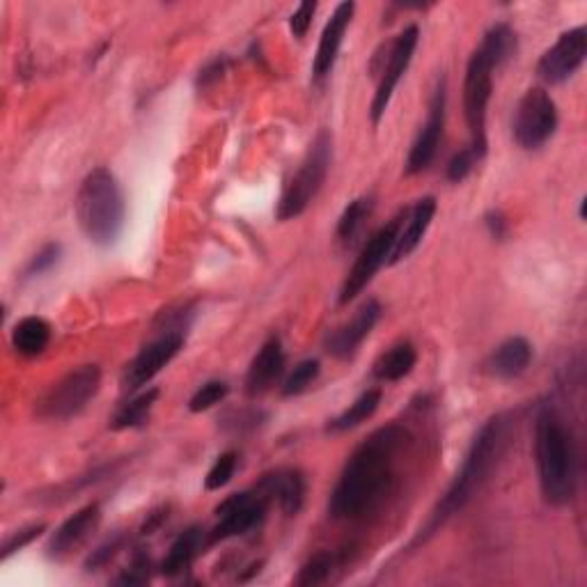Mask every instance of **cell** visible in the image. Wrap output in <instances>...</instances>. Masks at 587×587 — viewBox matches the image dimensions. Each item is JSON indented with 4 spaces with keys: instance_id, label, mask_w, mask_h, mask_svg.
I'll return each instance as SVG.
<instances>
[{
    "instance_id": "obj_1",
    "label": "cell",
    "mask_w": 587,
    "mask_h": 587,
    "mask_svg": "<svg viewBox=\"0 0 587 587\" xmlns=\"http://www.w3.org/2000/svg\"><path fill=\"white\" fill-rule=\"evenodd\" d=\"M411 443L405 424L373 431L347 459L331 493L328 514L337 521H360L375 514L392 493L399 454Z\"/></svg>"
},
{
    "instance_id": "obj_2",
    "label": "cell",
    "mask_w": 587,
    "mask_h": 587,
    "mask_svg": "<svg viewBox=\"0 0 587 587\" xmlns=\"http://www.w3.org/2000/svg\"><path fill=\"white\" fill-rule=\"evenodd\" d=\"M505 446H507V418L493 416L478 431V437L471 443L459 473L448 486L446 496L437 503L434 510H431L424 528H420L413 544H422L431 535L439 533L454 514H459L478 496L484 484L491 480L493 471H496L499 461L505 452Z\"/></svg>"
},
{
    "instance_id": "obj_3",
    "label": "cell",
    "mask_w": 587,
    "mask_h": 587,
    "mask_svg": "<svg viewBox=\"0 0 587 587\" xmlns=\"http://www.w3.org/2000/svg\"><path fill=\"white\" fill-rule=\"evenodd\" d=\"M514 49L516 38L512 28L505 23L493 25L471 55L463 76V115L471 132V147L480 159L486 154V108L493 90V70H499Z\"/></svg>"
},
{
    "instance_id": "obj_4",
    "label": "cell",
    "mask_w": 587,
    "mask_h": 587,
    "mask_svg": "<svg viewBox=\"0 0 587 587\" xmlns=\"http://www.w3.org/2000/svg\"><path fill=\"white\" fill-rule=\"evenodd\" d=\"M535 459L542 496L563 507L576 493V452L572 431L553 407H542L535 422Z\"/></svg>"
},
{
    "instance_id": "obj_5",
    "label": "cell",
    "mask_w": 587,
    "mask_h": 587,
    "mask_svg": "<svg viewBox=\"0 0 587 587\" xmlns=\"http://www.w3.org/2000/svg\"><path fill=\"white\" fill-rule=\"evenodd\" d=\"M76 219L87 237L99 249H111L125 230L127 205L119 181L108 168L92 170L76 196Z\"/></svg>"
},
{
    "instance_id": "obj_6",
    "label": "cell",
    "mask_w": 587,
    "mask_h": 587,
    "mask_svg": "<svg viewBox=\"0 0 587 587\" xmlns=\"http://www.w3.org/2000/svg\"><path fill=\"white\" fill-rule=\"evenodd\" d=\"M331 161H333V136L326 129H322L313 140L311 149L305 151L298 170L287 181L281 202H277L275 211L277 221H294L313 205V200L317 198L328 177Z\"/></svg>"
},
{
    "instance_id": "obj_7",
    "label": "cell",
    "mask_w": 587,
    "mask_h": 587,
    "mask_svg": "<svg viewBox=\"0 0 587 587\" xmlns=\"http://www.w3.org/2000/svg\"><path fill=\"white\" fill-rule=\"evenodd\" d=\"M102 388L99 365H81L63 379L55 381L35 405V416L46 422H63L76 418Z\"/></svg>"
},
{
    "instance_id": "obj_8",
    "label": "cell",
    "mask_w": 587,
    "mask_h": 587,
    "mask_svg": "<svg viewBox=\"0 0 587 587\" xmlns=\"http://www.w3.org/2000/svg\"><path fill=\"white\" fill-rule=\"evenodd\" d=\"M401 221H405V211L392 216L386 226H381L373 237L367 239L360 255L356 258L352 271L345 277L343 290H339V303L343 305L352 303L369 283H373V277L379 273V269L384 264H390Z\"/></svg>"
},
{
    "instance_id": "obj_9",
    "label": "cell",
    "mask_w": 587,
    "mask_h": 587,
    "mask_svg": "<svg viewBox=\"0 0 587 587\" xmlns=\"http://www.w3.org/2000/svg\"><path fill=\"white\" fill-rule=\"evenodd\" d=\"M269 503L271 496L262 489V484H258L253 491L232 493L230 499H226L216 507L219 523H216V528L207 535V544H219L255 531L266 518Z\"/></svg>"
},
{
    "instance_id": "obj_10",
    "label": "cell",
    "mask_w": 587,
    "mask_h": 587,
    "mask_svg": "<svg viewBox=\"0 0 587 587\" xmlns=\"http://www.w3.org/2000/svg\"><path fill=\"white\" fill-rule=\"evenodd\" d=\"M558 129V108L542 87L525 92L514 115V140L523 149H539Z\"/></svg>"
},
{
    "instance_id": "obj_11",
    "label": "cell",
    "mask_w": 587,
    "mask_h": 587,
    "mask_svg": "<svg viewBox=\"0 0 587 587\" xmlns=\"http://www.w3.org/2000/svg\"><path fill=\"white\" fill-rule=\"evenodd\" d=\"M418 40H420L418 25H409V28L401 30V33L395 38V42L390 44L388 55H386V65L381 70L379 87L375 92V102H373V122L375 125H379L381 117L386 115L395 87L399 85L401 76L407 74L411 60H413V53H416V46H418Z\"/></svg>"
},
{
    "instance_id": "obj_12",
    "label": "cell",
    "mask_w": 587,
    "mask_h": 587,
    "mask_svg": "<svg viewBox=\"0 0 587 587\" xmlns=\"http://www.w3.org/2000/svg\"><path fill=\"white\" fill-rule=\"evenodd\" d=\"M587 55V30L583 25L567 30L542 57L537 74L542 81L558 85L572 78Z\"/></svg>"
},
{
    "instance_id": "obj_13",
    "label": "cell",
    "mask_w": 587,
    "mask_h": 587,
    "mask_svg": "<svg viewBox=\"0 0 587 587\" xmlns=\"http://www.w3.org/2000/svg\"><path fill=\"white\" fill-rule=\"evenodd\" d=\"M446 108H448V92H446V81L441 78L434 95L429 102V115L424 127L420 129L416 143L411 145L409 159H407V175H418L431 166V161L437 159V151L443 140V129H446Z\"/></svg>"
},
{
    "instance_id": "obj_14",
    "label": "cell",
    "mask_w": 587,
    "mask_h": 587,
    "mask_svg": "<svg viewBox=\"0 0 587 587\" xmlns=\"http://www.w3.org/2000/svg\"><path fill=\"white\" fill-rule=\"evenodd\" d=\"M184 347V333L179 331H166L154 343L140 349V354L127 365L125 375H122V384L127 390H138L147 386L161 369L181 352Z\"/></svg>"
},
{
    "instance_id": "obj_15",
    "label": "cell",
    "mask_w": 587,
    "mask_h": 587,
    "mask_svg": "<svg viewBox=\"0 0 587 587\" xmlns=\"http://www.w3.org/2000/svg\"><path fill=\"white\" fill-rule=\"evenodd\" d=\"M102 523L99 503L85 505L76 514H72L60 528L51 535L46 544V558L53 563H65L72 555L87 544V539L97 533Z\"/></svg>"
},
{
    "instance_id": "obj_16",
    "label": "cell",
    "mask_w": 587,
    "mask_h": 587,
    "mask_svg": "<svg viewBox=\"0 0 587 587\" xmlns=\"http://www.w3.org/2000/svg\"><path fill=\"white\" fill-rule=\"evenodd\" d=\"M379 317H381L379 301L367 298L347 324L335 328L326 337V352L339 360L352 358L358 352V347L365 343V337H369V333H373Z\"/></svg>"
},
{
    "instance_id": "obj_17",
    "label": "cell",
    "mask_w": 587,
    "mask_h": 587,
    "mask_svg": "<svg viewBox=\"0 0 587 587\" xmlns=\"http://www.w3.org/2000/svg\"><path fill=\"white\" fill-rule=\"evenodd\" d=\"M354 12H356L354 3H339L333 10L328 23L324 25L322 38H319V46H317V53H315V60H313V74H315L317 81L326 78L333 72L339 46H343L345 35H347V28H349V23L354 19Z\"/></svg>"
},
{
    "instance_id": "obj_18",
    "label": "cell",
    "mask_w": 587,
    "mask_h": 587,
    "mask_svg": "<svg viewBox=\"0 0 587 587\" xmlns=\"http://www.w3.org/2000/svg\"><path fill=\"white\" fill-rule=\"evenodd\" d=\"M285 373V349L277 337H269L253 358L249 375H245V395L249 397H262L266 395L277 379Z\"/></svg>"
},
{
    "instance_id": "obj_19",
    "label": "cell",
    "mask_w": 587,
    "mask_h": 587,
    "mask_svg": "<svg viewBox=\"0 0 587 587\" xmlns=\"http://www.w3.org/2000/svg\"><path fill=\"white\" fill-rule=\"evenodd\" d=\"M434 216H437V200L431 196L420 198L411 209L405 211V221H401L390 264L407 260L418 249L431 221H434Z\"/></svg>"
},
{
    "instance_id": "obj_20",
    "label": "cell",
    "mask_w": 587,
    "mask_h": 587,
    "mask_svg": "<svg viewBox=\"0 0 587 587\" xmlns=\"http://www.w3.org/2000/svg\"><path fill=\"white\" fill-rule=\"evenodd\" d=\"M533 360V347L525 337H507L505 343H501L493 354L486 358L484 369L496 379H516L521 377L525 369L531 367Z\"/></svg>"
},
{
    "instance_id": "obj_21",
    "label": "cell",
    "mask_w": 587,
    "mask_h": 587,
    "mask_svg": "<svg viewBox=\"0 0 587 587\" xmlns=\"http://www.w3.org/2000/svg\"><path fill=\"white\" fill-rule=\"evenodd\" d=\"M262 489L269 493L271 501H277L281 510L287 516H296L305 503V491H307V482L305 475L296 469H283V471H275L269 473L260 480Z\"/></svg>"
},
{
    "instance_id": "obj_22",
    "label": "cell",
    "mask_w": 587,
    "mask_h": 587,
    "mask_svg": "<svg viewBox=\"0 0 587 587\" xmlns=\"http://www.w3.org/2000/svg\"><path fill=\"white\" fill-rule=\"evenodd\" d=\"M205 531L200 528V525H191V528L184 531L170 546L168 555H166V560L161 565V574L168 576V578H175L179 574L187 572L193 560L200 555L202 546H205Z\"/></svg>"
},
{
    "instance_id": "obj_23",
    "label": "cell",
    "mask_w": 587,
    "mask_h": 587,
    "mask_svg": "<svg viewBox=\"0 0 587 587\" xmlns=\"http://www.w3.org/2000/svg\"><path fill=\"white\" fill-rule=\"evenodd\" d=\"M51 343V324L44 317H23L12 331V347L23 358L44 354Z\"/></svg>"
},
{
    "instance_id": "obj_24",
    "label": "cell",
    "mask_w": 587,
    "mask_h": 587,
    "mask_svg": "<svg viewBox=\"0 0 587 587\" xmlns=\"http://www.w3.org/2000/svg\"><path fill=\"white\" fill-rule=\"evenodd\" d=\"M418 363V352L411 343H399L395 347H390L386 354H381L375 363V377L379 381H399V379H405L413 373V367Z\"/></svg>"
},
{
    "instance_id": "obj_25",
    "label": "cell",
    "mask_w": 587,
    "mask_h": 587,
    "mask_svg": "<svg viewBox=\"0 0 587 587\" xmlns=\"http://www.w3.org/2000/svg\"><path fill=\"white\" fill-rule=\"evenodd\" d=\"M381 405V390L379 388H369L363 395H358V399L354 405H349V409H345L339 416H335L333 420H328L326 431L328 434H343V431L356 429L358 424L367 422L377 413Z\"/></svg>"
},
{
    "instance_id": "obj_26",
    "label": "cell",
    "mask_w": 587,
    "mask_h": 587,
    "mask_svg": "<svg viewBox=\"0 0 587 587\" xmlns=\"http://www.w3.org/2000/svg\"><path fill=\"white\" fill-rule=\"evenodd\" d=\"M159 388H149L145 392H140L138 397H134L132 401H127L125 407H122L115 418L111 420V427L115 431H122V429H136V427H143L154 409V405H157L159 399Z\"/></svg>"
},
{
    "instance_id": "obj_27",
    "label": "cell",
    "mask_w": 587,
    "mask_h": 587,
    "mask_svg": "<svg viewBox=\"0 0 587 587\" xmlns=\"http://www.w3.org/2000/svg\"><path fill=\"white\" fill-rule=\"evenodd\" d=\"M373 209H375L373 196H360L354 202H349L337 221V239L345 241V243L354 241L360 234V230L365 228V221L369 219V216H373Z\"/></svg>"
},
{
    "instance_id": "obj_28",
    "label": "cell",
    "mask_w": 587,
    "mask_h": 587,
    "mask_svg": "<svg viewBox=\"0 0 587 587\" xmlns=\"http://www.w3.org/2000/svg\"><path fill=\"white\" fill-rule=\"evenodd\" d=\"M339 560H343V558H339L337 553H331V551L315 553L313 558L301 567V572L296 576V585H301V587H313V585L326 583L331 578V574L337 569Z\"/></svg>"
},
{
    "instance_id": "obj_29",
    "label": "cell",
    "mask_w": 587,
    "mask_h": 587,
    "mask_svg": "<svg viewBox=\"0 0 587 587\" xmlns=\"http://www.w3.org/2000/svg\"><path fill=\"white\" fill-rule=\"evenodd\" d=\"M322 373V365L317 358H307V360H301L294 369L292 375L285 379V386H283V395L285 397H296L301 392H305L307 388H311L317 377Z\"/></svg>"
},
{
    "instance_id": "obj_30",
    "label": "cell",
    "mask_w": 587,
    "mask_h": 587,
    "mask_svg": "<svg viewBox=\"0 0 587 587\" xmlns=\"http://www.w3.org/2000/svg\"><path fill=\"white\" fill-rule=\"evenodd\" d=\"M230 386L226 381H207L205 386H200L193 397L189 399V411L191 413H202L213 409L216 405H221V401L228 397Z\"/></svg>"
},
{
    "instance_id": "obj_31",
    "label": "cell",
    "mask_w": 587,
    "mask_h": 587,
    "mask_svg": "<svg viewBox=\"0 0 587 587\" xmlns=\"http://www.w3.org/2000/svg\"><path fill=\"white\" fill-rule=\"evenodd\" d=\"M237 452H223L219 459L213 461V467L209 469L207 478H205V489L207 491H219L223 489L232 478H234V471H237Z\"/></svg>"
},
{
    "instance_id": "obj_32",
    "label": "cell",
    "mask_w": 587,
    "mask_h": 587,
    "mask_svg": "<svg viewBox=\"0 0 587 587\" xmlns=\"http://www.w3.org/2000/svg\"><path fill=\"white\" fill-rule=\"evenodd\" d=\"M60 258H63V245L60 243H46L44 249L28 262L25 266V277H35V275H44L46 271H51Z\"/></svg>"
},
{
    "instance_id": "obj_33",
    "label": "cell",
    "mask_w": 587,
    "mask_h": 587,
    "mask_svg": "<svg viewBox=\"0 0 587 587\" xmlns=\"http://www.w3.org/2000/svg\"><path fill=\"white\" fill-rule=\"evenodd\" d=\"M478 161H480V157L473 151V147L461 149V151H457L454 157L450 159L446 175H448L450 181L459 184V181H463V179H467L473 172V168H475Z\"/></svg>"
},
{
    "instance_id": "obj_34",
    "label": "cell",
    "mask_w": 587,
    "mask_h": 587,
    "mask_svg": "<svg viewBox=\"0 0 587 587\" xmlns=\"http://www.w3.org/2000/svg\"><path fill=\"white\" fill-rule=\"evenodd\" d=\"M44 531H46V523H35V525H28V528L23 531H17L3 544V560H8L10 555H14L17 551H23L28 544H33Z\"/></svg>"
},
{
    "instance_id": "obj_35",
    "label": "cell",
    "mask_w": 587,
    "mask_h": 587,
    "mask_svg": "<svg viewBox=\"0 0 587 587\" xmlns=\"http://www.w3.org/2000/svg\"><path fill=\"white\" fill-rule=\"evenodd\" d=\"M315 12H317V3H311V0L296 8V12L290 19V30L296 40H303L307 35V30H311V25H313Z\"/></svg>"
},
{
    "instance_id": "obj_36",
    "label": "cell",
    "mask_w": 587,
    "mask_h": 587,
    "mask_svg": "<svg viewBox=\"0 0 587 587\" xmlns=\"http://www.w3.org/2000/svg\"><path fill=\"white\" fill-rule=\"evenodd\" d=\"M119 548H122V537H113V539H108V542L102 544L97 551H92V555H90L87 563H85V569H87V572H97L99 567H106V565L115 558V555L119 553Z\"/></svg>"
},
{
    "instance_id": "obj_37",
    "label": "cell",
    "mask_w": 587,
    "mask_h": 587,
    "mask_svg": "<svg viewBox=\"0 0 587 587\" xmlns=\"http://www.w3.org/2000/svg\"><path fill=\"white\" fill-rule=\"evenodd\" d=\"M147 580H149V560L145 555H136L132 569L117 578L119 585H143Z\"/></svg>"
},
{
    "instance_id": "obj_38",
    "label": "cell",
    "mask_w": 587,
    "mask_h": 587,
    "mask_svg": "<svg viewBox=\"0 0 587 587\" xmlns=\"http://www.w3.org/2000/svg\"><path fill=\"white\" fill-rule=\"evenodd\" d=\"M226 67H228V60H226V57H216V60H211V63L200 72V76H198V85H200V87H209L211 83L221 81V76L226 74Z\"/></svg>"
},
{
    "instance_id": "obj_39",
    "label": "cell",
    "mask_w": 587,
    "mask_h": 587,
    "mask_svg": "<svg viewBox=\"0 0 587 587\" xmlns=\"http://www.w3.org/2000/svg\"><path fill=\"white\" fill-rule=\"evenodd\" d=\"M486 228L491 232V237H496V239H503L507 234V221H505V216L501 211H489L486 213Z\"/></svg>"
}]
</instances>
